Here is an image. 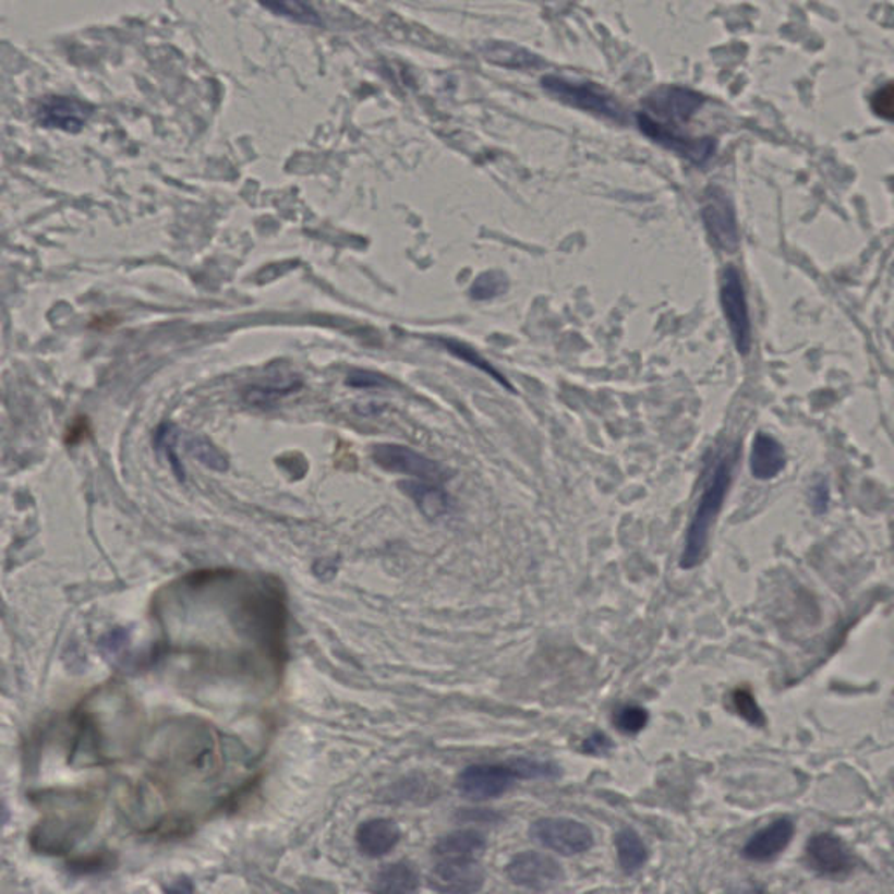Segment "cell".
Instances as JSON below:
<instances>
[{
    "mask_svg": "<svg viewBox=\"0 0 894 894\" xmlns=\"http://www.w3.org/2000/svg\"><path fill=\"white\" fill-rule=\"evenodd\" d=\"M722 307H724L725 318L733 333L734 342L741 355H748L751 350V321L746 303L745 286H742L741 275L733 266H728L722 277Z\"/></svg>",
    "mask_w": 894,
    "mask_h": 894,
    "instance_id": "obj_6",
    "label": "cell"
},
{
    "mask_svg": "<svg viewBox=\"0 0 894 894\" xmlns=\"http://www.w3.org/2000/svg\"><path fill=\"white\" fill-rule=\"evenodd\" d=\"M702 98L696 93L687 92V89L670 88L657 93V98H652L653 109L666 116H687L693 114V110L701 106Z\"/></svg>",
    "mask_w": 894,
    "mask_h": 894,
    "instance_id": "obj_20",
    "label": "cell"
},
{
    "mask_svg": "<svg viewBox=\"0 0 894 894\" xmlns=\"http://www.w3.org/2000/svg\"><path fill=\"white\" fill-rule=\"evenodd\" d=\"M786 466L785 449L780 440L768 434H759L751 446V474L759 481H771L783 472Z\"/></svg>",
    "mask_w": 894,
    "mask_h": 894,
    "instance_id": "obj_16",
    "label": "cell"
},
{
    "mask_svg": "<svg viewBox=\"0 0 894 894\" xmlns=\"http://www.w3.org/2000/svg\"><path fill=\"white\" fill-rule=\"evenodd\" d=\"M510 762L518 771L519 780H557L561 776V769L548 760L516 759Z\"/></svg>",
    "mask_w": 894,
    "mask_h": 894,
    "instance_id": "obj_26",
    "label": "cell"
},
{
    "mask_svg": "<svg viewBox=\"0 0 894 894\" xmlns=\"http://www.w3.org/2000/svg\"><path fill=\"white\" fill-rule=\"evenodd\" d=\"M400 490L416 504L425 518H440L449 509V496L438 483L414 479V481H402Z\"/></svg>",
    "mask_w": 894,
    "mask_h": 894,
    "instance_id": "obj_17",
    "label": "cell"
},
{
    "mask_svg": "<svg viewBox=\"0 0 894 894\" xmlns=\"http://www.w3.org/2000/svg\"><path fill=\"white\" fill-rule=\"evenodd\" d=\"M93 107L80 98L48 97L40 101L37 119L46 128H57L63 132H80L92 118Z\"/></svg>",
    "mask_w": 894,
    "mask_h": 894,
    "instance_id": "obj_11",
    "label": "cell"
},
{
    "mask_svg": "<svg viewBox=\"0 0 894 894\" xmlns=\"http://www.w3.org/2000/svg\"><path fill=\"white\" fill-rule=\"evenodd\" d=\"M177 437H179V430L176 428L173 425H161L156 432V437H154V446L158 449L159 452H162L167 460L170 461L171 469L176 472L177 478L179 481L184 483L185 472L184 466H182V461L179 460V455H177Z\"/></svg>",
    "mask_w": 894,
    "mask_h": 894,
    "instance_id": "obj_24",
    "label": "cell"
},
{
    "mask_svg": "<svg viewBox=\"0 0 894 894\" xmlns=\"http://www.w3.org/2000/svg\"><path fill=\"white\" fill-rule=\"evenodd\" d=\"M347 385L353 388H386L388 379L382 374L373 373V371H353L347 377Z\"/></svg>",
    "mask_w": 894,
    "mask_h": 894,
    "instance_id": "obj_31",
    "label": "cell"
},
{
    "mask_svg": "<svg viewBox=\"0 0 894 894\" xmlns=\"http://www.w3.org/2000/svg\"><path fill=\"white\" fill-rule=\"evenodd\" d=\"M516 781L519 776L512 762L474 763L461 771L457 786L458 792L472 802H484L507 794Z\"/></svg>",
    "mask_w": 894,
    "mask_h": 894,
    "instance_id": "obj_5",
    "label": "cell"
},
{
    "mask_svg": "<svg viewBox=\"0 0 894 894\" xmlns=\"http://www.w3.org/2000/svg\"><path fill=\"white\" fill-rule=\"evenodd\" d=\"M614 750V742L605 733H592L588 739H583L580 751L592 757H606Z\"/></svg>",
    "mask_w": 894,
    "mask_h": 894,
    "instance_id": "obj_30",
    "label": "cell"
},
{
    "mask_svg": "<svg viewBox=\"0 0 894 894\" xmlns=\"http://www.w3.org/2000/svg\"><path fill=\"white\" fill-rule=\"evenodd\" d=\"M702 219L706 224L713 242L725 252H736L739 249V228H737L736 210L727 194L720 189H713L702 206Z\"/></svg>",
    "mask_w": 894,
    "mask_h": 894,
    "instance_id": "obj_9",
    "label": "cell"
},
{
    "mask_svg": "<svg viewBox=\"0 0 894 894\" xmlns=\"http://www.w3.org/2000/svg\"><path fill=\"white\" fill-rule=\"evenodd\" d=\"M795 835V823L789 818L772 821L765 829L751 835L742 847V858L753 863H768L789 846Z\"/></svg>",
    "mask_w": 894,
    "mask_h": 894,
    "instance_id": "obj_12",
    "label": "cell"
},
{
    "mask_svg": "<svg viewBox=\"0 0 894 894\" xmlns=\"http://www.w3.org/2000/svg\"><path fill=\"white\" fill-rule=\"evenodd\" d=\"M614 722L615 727L620 733L635 736V734H640L649 724V711L641 706H635V704H631V706L627 704V706L620 708L615 713Z\"/></svg>",
    "mask_w": 894,
    "mask_h": 894,
    "instance_id": "obj_28",
    "label": "cell"
},
{
    "mask_svg": "<svg viewBox=\"0 0 894 894\" xmlns=\"http://www.w3.org/2000/svg\"><path fill=\"white\" fill-rule=\"evenodd\" d=\"M507 877L512 884L524 890L548 891L565 881V870L551 856L527 850L510 859Z\"/></svg>",
    "mask_w": 894,
    "mask_h": 894,
    "instance_id": "obj_7",
    "label": "cell"
},
{
    "mask_svg": "<svg viewBox=\"0 0 894 894\" xmlns=\"http://www.w3.org/2000/svg\"><path fill=\"white\" fill-rule=\"evenodd\" d=\"M259 2L273 13L281 14V16H289V19L303 23L318 22L315 11L303 0H259Z\"/></svg>",
    "mask_w": 894,
    "mask_h": 894,
    "instance_id": "obj_27",
    "label": "cell"
},
{
    "mask_svg": "<svg viewBox=\"0 0 894 894\" xmlns=\"http://www.w3.org/2000/svg\"><path fill=\"white\" fill-rule=\"evenodd\" d=\"M530 837L561 856L585 855L594 847L592 830L571 818H540L531 824Z\"/></svg>",
    "mask_w": 894,
    "mask_h": 894,
    "instance_id": "obj_2",
    "label": "cell"
},
{
    "mask_svg": "<svg viewBox=\"0 0 894 894\" xmlns=\"http://www.w3.org/2000/svg\"><path fill=\"white\" fill-rule=\"evenodd\" d=\"M638 123H640L641 132L650 136L653 142L664 145L666 149L675 150L684 158L698 162V165L706 162L715 153V142L711 138L698 141V138L678 135V133L673 132L664 124L657 123L655 119L649 118L647 114L638 116Z\"/></svg>",
    "mask_w": 894,
    "mask_h": 894,
    "instance_id": "obj_10",
    "label": "cell"
},
{
    "mask_svg": "<svg viewBox=\"0 0 894 894\" xmlns=\"http://www.w3.org/2000/svg\"><path fill=\"white\" fill-rule=\"evenodd\" d=\"M402 833L399 824L388 818H374L360 824L357 830V846L367 858H383L397 847Z\"/></svg>",
    "mask_w": 894,
    "mask_h": 894,
    "instance_id": "obj_14",
    "label": "cell"
},
{
    "mask_svg": "<svg viewBox=\"0 0 894 894\" xmlns=\"http://www.w3.org/2000/svg\"><path fill=\"white\" fill-rule=\"evenodd\" d=\"M829 502H830L829 484L824 483V481H820V483L816 484V486L812 487V496H811L812 509L816 510V514H824V512H826V509H829Z\"/></svg>",
    "mask_w": 894,
    "mask_h": 894,
    "instance_id": "obj_34",
    "label": "cell"
},
{
    "mask_svg": "<svg viewBox=\"0 0 894 894\" xmlns=\"http://www.w3.org/2000/svg\"><path fill=\"white\" fill-rule=\"evenodd\" d=\"M733 463L734 461L730 458L720 461L715 474H713L706 490L702 493L698 509L693 512L689 530L685 535L684 553L680 557L681 570H693L706 554L711 530H713L718 514L722 512L725 498H727L728 486L733 481Z\"/></svg>",
    "mask_w": 894,
    "mask_h": 894,
    "instance_id": "obj_1",
    "label": "cell"
},
{
    "mask_svg": "<svg viewBox=\"0 0 894 894\" xmlns=\"http://www.w3.org/2000/svg\"><path fill=\"white\" fill-rule=\"evenodd\" d=\"M8 818H10V812H8V809H5L4 804L0 802V829L4 826L5 821H8Z\"/></svg>",
    "mask_w": 894,
    "mask_h": 894,
    "instance_id": "obj_35",
    "label": "cell"
},
{
    "mask_svg": "<svg viewBox=\"0 0 894 894\" xmlns=\"http://www.w3.org/2000/svg\"><path fill=\"white\" fill-rule=\"evenodd\" d=\"M542 84L548 95L565 101L568 106L603 116V118L615 119V121L624 119L623 107L618 106V101L596 84L580 83V81L566 80L557 75H547Z\"/></svg>",
    "mask_w": 894,
    "mask_h": 894,
    "instance_id": "obj_3",
    "label": "cell"
},
{
    "mask_svg": "<svg viewBox=\"0 0 894 894\" xmlns=\"http://www.w3.org/2000/svg\"><path fill=\"white\" fill-rule=\"evenodd\" d=\"M872 109L881 118L893 119V86L891 84H885L884 88L873 95Z\"/></svg>",
    "mask_w": 894,
    "mask_h": 894,
    "instance_id": "obj_32",
    "label": "cell"
},
{
    "mask_svg": "<svg viewBox=\"0 0 894 894\" xmlns=\"http://www.w3.org/2000/svg\"><path fill=\"white\" fill-rule=\"evenodd\" d=\"M486 847L483 833L478 830H458L438 838L434 856L438 861H479Z\"/></svg>",
    "mask_w": 894,
    "mask_h": 894,
    "instance_id": "obj_15",
    "label": "cell"
},
{
    "mask_svg": "<svg viewBox=\"0 0 894 894\" xmlns=\"http://www.w3.org/2000/svg\"><path fill=\"white\" fill-rule=\"evenodd\" d=\"M188 451L202 461L203 466L217 472H226L229 469V460L226 452L220 451L219 447L215 446L212 440L206 437H191L188 438Z\"/></svg>",
    "mask_w": 894,
    "mask_h": 894,
    "instance_id": "obj_22",
    "label": "cell"
},
{
    "mask_svg": "<svg viewBox=\"0 0 894 894\" xmlns=\"http://www.w3.org/2000/svg\"><path fill=\"white\" fill-rule=\"evenodd\" d=\"M89 435H92V425H89L88 418H75L67 428L65 443L69 446H77V444L84 443Z\"/></svg>",
    "mask_w": 894,
    "mask_h": 894,
    "instance_id": "obj_33",
    "label": "cell"
},
{
    "mask_svg": "<svg viewBox=\"0 0 894 894\" xmlns=\"http://www.w3.org/2000/svg\"><path fill=\"white\" fill-rule=\"evenodd\" d=\"M509 289V278L502 271H484L470 287V298L474 301H490L505 294Z\"/></svg>",
    "mask_w": 894,
    "mask_h": 894,
    "instance_id": "obj_23",
    "label": "cell"
},
{
    "mask_svg": "<svg viewBox=\"0 0 894 894\" xmlns=\"http://www.w3.org/2000/svg\"><path fill=\"white\" fill-rule=\"evenodd\" d=\"M618 865L627 875H635L647 865L649 849L644 846L640 833L632 829L618 830L615 835Z\"/></svg>",
    "mask_w": 894,
    "mask_h": 894,
    "instance_id": "obj_18",
    "label": "cell"
},
{
    "mask_svg": "<svg viewBox=\"0 0 894 894\" xmlns=\"http://www.w3.org/2000/svg\"><path fill=\"white\" fill-rule=\"evenodd\" d=\"M373 460L377 467L394 474L409 475V478L432 481L443 484L452 478V472L443 463L414 451L411 447L397 444H377L373 447Z\"/></svg>",
    "mask_w": 894,
    "mask_h": 894,
    "instance_id": "obj_4",
    "label": "cell"
},
{
    "mask_svg": "<svg viewBox=\"0 0 894 894\" xmlns=\"http://www.w3.org/2000/svg\"><path fill=\"white\" fill-rule=\"evenodd\" d=\"M438 342H443V347L446 348L451 355L457 357V359L463 360L467 364L472 365V367L479 369V371H483L486 373L487 376H492L495 382L500 383L504 388L507 390L514 391L512 385H510L509 379L504 376V374L498 373L495 367H493L486 359H484L481 353L474 350V348L469 347L467 342L458 341V339H438Z\"/></svg>",
    "mask_w": 894,
    "mask_h": 894,
    "instance_id": "obj_21",
    "label": "cell"
},
{
    "mask_svg": "<svg viewBox=\"0 0 894 894\" xmlns=\"http://www.w3.org/2000/svg\"><path fill=\"white\" fill-rule=\"evenodd\" d=\"M733 702L737 715L742 716L748 724L754 725V727L765 725V715L760 710L759 702L754 701L753 693L750 690L737 689L733 693Z\"/></svg>",
    "mask_w": 894,
    "mask_h": 894,
    "instance_id": "obj_29",
    "label": "cell"
},
{
    "mask_svg": "<svg viewBox=\"0 0 894 894\" xmlns=\"http://www.w3.org/2000/svg\"><path fill=\"white\" fill-rule=\"evenodd\" d=\"M806 863L818 875L837 879L853 872L855 858L837 835L816 833L806 844Z\"/></svg>",
    "mask_w": 894,
    "mask_h": 894,
    "instance_id": "obj_8",
    "label": "cell"
},
{
    "mask_svg": "<svg viewBox=\"0 0 894 894\" xmlns=\"http://www.w3.org/2000/svg\"><path fill=\"white\" fill-rule=\"evenodd\" d=\"M483 884L484 872L478 861H438L430 875V885L440 893H474Z\"/></svg>",
    "mask_w": 894,
    "mask_h": 894,
    "instance_id": "obj_13",
    "label": "cell"
},
{
    "mask_svg": "<svg viewBox=\"0 0 894 894\" xmlns=\"http://www.w3.org/2000/svg\"><path fill=\"white\" fill-rule=\"evenodd\" d=\"M420 887L416 868L406 861L391 863L377 873L374 891L379 893H412Z\"/></svg>",
    "mask_w": 894,
    "mask_h": 894,
    "instance_id": "obj_19",
    "label": "cell"
},
{
    "mask_svg": "<svg viewBox=\"0 0 894 894\" xmlns=\"http://www.w3.org/2000/svg\"><path fill=\"white\" fill-rule=\"evenodd\" d=\"M484 57L490 62L498 63L505 67H530L535 62L533 55L509 45H490L484 48Z\"/></svg>",
    "mask_w": 894,
    "mask_h": 894,
    "instance_id": "obj_25",
    "label": "cell"
}]
</instances>
